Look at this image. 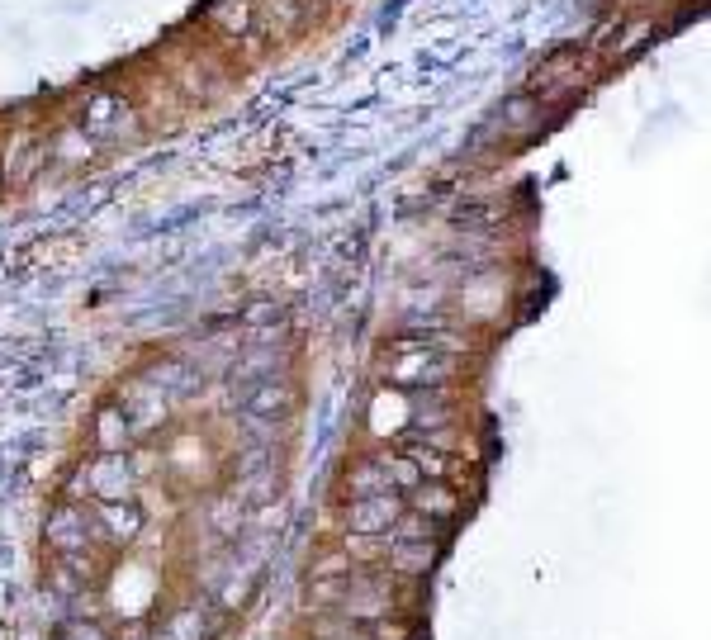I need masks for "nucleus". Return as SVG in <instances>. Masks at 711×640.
<instances>
[{"mask_svg": "<svg viewBox=\"0 0 711 640\" xmlns=\"http://www.w3.org/2000/svg\"><path fill=\"white\" fill-rule=\"evenodd\" d=\"M588 76V57L579 48H560V53H550L536 72H531V95L550 105V100H565L569 91H579Z\"/></svg>", "mask_w": 711, "mask_h": 640, "instance_id": "nucleus-1", "label": "nucleus"}, {"mask_svg": "<svg viewBox=\"0 0 711 640\" xmlns=\"http://www.w3.org/2000/svg\"><path fill=\"white\" fill-rule=\"evenodd\" d=\"M81 128L91 133L95 143H119V138H128V133H138V114H133V105H128L124 95L95 91L91 100H86V119H81Z\"/></svg>", "mask_w": 711, "mask_h": 640, "instance_id": "nucleus-2", "label": "nucleus"}, {"mask_svg": "<svg viewBox=\"0 0 711 640\" xmlns=\"http://www.w3.org/2000/svg\"><path fill=\"white\" fill-rule=\"evenodd\" d=\"M403 503L394 498V489H384V494H365V498H351V536H380V531H389L394 522H399Z\"/></svg>", "mask_w": 711, "mask_h": 640, "instance_id": "nucleus-3", "label": "nucleus"}, {"mask_svg": "<svg viewBox=\"0 0 711 640\" xmlns=\"http://www.w3.org/2000/svg\"><path fill=\"white\" fill-rule=\"evenodd\" d=\"M451 361H437V351H403V361L389 366V380L399 384H427V380H451Z\"/></svg>", "mask_w": 711, "mask_h": 640, "instance_id": "nucleus-4", "label": "nucleus"}, {"mask_svg": "<svg viewBox=\"0 0 711 640\" xmlns=\"http://www.w3.org/2000/svg\"><path fill=\"white\" fill-rule=\"evenodd\" d=\"M304 19V5L299 0H252V24H261L266 34L290 38Z\"/></svg>", "mask_w": 711, "mask_h": 640, "instance_id": "nucleus-5", "label": "nucleus"}, {"mask_svg": "<svg viewBox=\"0 0 711 640\" xmlns=\"http://www.w3.org/2000/svg\"><path fill=\"white\" fill-rule=\"evenodd\" d=\"M48 546H57L62 555H72V550L86 546V512L81 508H57L53 517H48Z\"/></svg>", "mask_w": 711, "mask_h": 640, "instance_id": "nucleus-6", "label": "nucleus"}, {"mask_svg": "<svg viewBox=\"0 0 711 640\" xmlns=\"http://www.w3.org/2000/svg\"><path fill=\"white\" fill-rule=\"evenodd\" d=\"M290 389L280 380H256L252 384V394H247V413L261 422H275V418H285L290 413Z\"/></svg>", "mask_w": 711, "mask_h": 640, "instance_id": "nucleus-7", "label": "nucleus"}, {"mask_svg": "<svg viewBox=\"0 0 711 640\" xmlns=\"http://www.w3.org/2000/svg\"><path fill=\"white\" fill-rule=\"evenodd\" d=\"M100 527L110 531L114 541H133L143 531V508L133 498H114V503H100Z\"/></svg>", "mask_w": 711, "mask_h": 640, "instance_id": "nucleus-8", "label": "nucleus"}, {"mask_svg": "<svg viewBox=\"0 0 711 640\" xmlns=\"http://www.w3.org/2000/svg\"><path fill=\"white\" fill-rule=\"evenodd\" d=\"M91 489L100 503H114V498H128V489H133V475H128V465L124 460H95V470H91Z\"/></svg>", "mask_w": 711, "mask_h": 640, "instance_id": "nucleus-9", "label": "nucleus"}, {"mask_svg": "<svg viewBox=\"0 0 711 640\" xmlns=\"http://www.w3.org/2000/svg\"><path fill=\"white\" fill-rule=\"evenodd\" d=\"M209 24H214L223 38H247L256 29L252 0H219V5H209Z\"/></svg>", "mask_w": 711, "mask_h": 640, "instance_id": "nucleus-10", "label": "nucleus"}, {"mask_svg": "<svg viewBox=\"0 0 711 640\" xmlns=\"http://www.w3.org/2000/svg\"><path fill=\"white\" fill-rule=\"evenodd\" d=\"M347 489L356 498H365V494H384V489H394L389 484V470H384V456H370V460H361L356 470L347 475Z\"/></svg>", "mask_w": 711, "mask_h": 640, "instance_id": "nucleus-11", "label": "nucleus"}, {"mask_svg": "<svg viewBox=\"0 0 711 640\" xmlns=\"http://www.w3.org/2000/svg\"><path fill=\"white\" fill-rule=\"evenodd\" d=\"M498 119H503V128H512V133H527V128H536V119H541V100H536L531 91L512 95V100H503Z\"/></svg>", "mask_w": 711, "mask_h": 640, "instance_id": "nucleus-12", "label": "nucleus"}, {"mask_svg": "<svg viewBox=\"0 0 711 640\" xmlns=\"http://www.w3.org/2000/svg\"><path fill=\"white\" fill-rule=\"evenodd\" d=\"M43 162H48V147L34 143V138H24V143H19V157H10V162L0 166V171H5V176H10L15 185H24V181H34V171H38Z\"/></svg>", "mask_w": 711, "mask_h": 640, "instance_id": "nucleus-13", "label": "nucleus"}, {"mask_svg": "<svg viewBox=\"0 0 711 640\" xmlns=\"http://www.w3.org/2000/svg\"><path fill=\"white\" fill-rule=\"evenodd\" d=\"M389 565L399 574H418L432 565V541H389Z\"/></svg>", "mask_w": 711, "mask_h": 640, "instance_id": "nucleus-14", "label": "nucleus"}, {"mask_svg": "<svg viewBox=\"0 0 711 640\" xmlns=\"http://www.w3.org/2000/svg\"><path fill=\"white\" fill-rule=\"evenodd\" d=\"M95 441H100V451H105V456L124 451V441H128V413H119V408H105V413H100V422H95Z\"/></svg>", "mask_w": 711, "mask_h": 640, "instance_id": "nucleus-15", "label": "nucleus"}, {"mask_svg": "<svg viewBox=\"0 0 711 640\" xmlns=\"http://www.w3.org/2000/svg\"><path fill=\"white\" fill-rule=\"evenodd\" d=\"M403 456H408L413 465H418V475H422V479H441L446 470H451V465H446V451H437V446H427L422 437H413V441H408V446H403Z\"/></svg>", "mask_w": 711, "mask_h": 640, "instance_id": "nucleus-16", "label": "nucleus"}, {"mask_svg": "<svg viewBox=\"0 0 711 640\" xmlns=\"http://www.w3.org/2000/svg\"><path fill=\"white\" fill-rule=\"evenodd\" d=\"M95 138L86 133V128L76 124L67 128V133H57V143H53V157H62V162H86V157H95Z\"/></svg>", "mask_w": 711, "mask_h": 640, "instance_id": "nucleus-17", "label": "nucleus"}, {"mask_svg": "<svg viewBox=\"0 0 711 640\" xmlns=\"http://www.w3.org/2000/svg\"><path fill=\"white\" fill-rule=\"evenodd\" d=\"M413 512H422V517H451V512H456V498H451V489H441V484H418Z\"/></svg>", "mask_w": 711, "mask_h": 640, "instance_id": "nucleus-18", "label": "nucleus"}, {"mask_svg": "<svg viewBox=\"0 0 711 640\" xmlns=\"http://www.w3.org/2000/svg\"><path fill=\"white\" fill-rule=\"evenodd\" d=\"M384 470H389V484H399V489H418L422 475H418V465L408 456H384Z\"/></svg>", "mask_w": 711, "mask_h": 640, "instance_id": "nucleus-19", "label": "nucleus"}, {"mask_svg": "<svg viewBox=\"0 0 711 640\" xmlns=\"http://www.w3.org/2000/svg\"><path fill=\"white\" fill-rule=\"evenodd\" d=\"M351 612H361V617H380V612H389V598H384L380 588H356L347 598Z\"/></svg>", "mask_w": 711, "mask_h": 640, "instance_id": "nucleus-20", "label": "nucleus"}, {"mask_svg": "<svg viewBox=\"0 0 711 640\" xmlns=\"http://www.w3.org/2000/svg\"><path fill=\"white\" fill-rule=\"evenodd\" d=\"M612 34H621V15H607L598 24V29H593V34H588V48H593V53H607V38Z\"/></svg>", "mask_w": 711, "mask_h": 640, "instance_id": "nucleus-21", "label": "nucleus"}, {"mask_svg": "<svg viewBox=\"0 0 711 640\" xmlns=\"http://www.w3.org/2000/svg\"><path fill=\"white\" fill-rule=\"evenodd\" d=\"M655 34V24H650V19H640V24H631V29H626V34H621V43H617V53H636L640 43H645V38Z\"/></svg>", "mask_w": 711, "mask_h": 640, "instance_id": "nucleus-22", "label": "nucleus"}, {"mask_svg": "<svg viewBox=\"0 0 711 640\" xmlns=\"http://www.w3.org/2000/svg\"><path fill=\"white\" fill-rule=\"evenodd\" d=\"M67 640H110V636H105L100 626H81V622H76V626H67Z\"/></svg>", "mask_w": 711, "mask_h": 640, "instance_id": "nucleus-23", "label": "nucleus"}, {"mask_svg": "<svg viewBox=\"0 0 711 640\" xmlns=\"http://www.w3.org/2000/svg\"><path fill=\"white\" fill-rule=\"evenodd\" d=\"M0 181H5V171H0Z\"/></svg>", "mask_w": 711, "mask_h": 640, "instance_id": "nucleus-24", "label": "nucleus"}]
</instances>
